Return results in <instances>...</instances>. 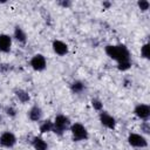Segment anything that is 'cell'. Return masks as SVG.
<instances>
[{"instance_id": "obj_1", "label": "cell", "mask_w": 150, "mask_h": 150, "mask_svg": "<svg viewBox=\"0 0 150 150\" xmlns=\"http://www.w3.org/2000/svg\"><path fill=\"white\" fill-rule=\"evenodd\" d=\"M105 53L114 60H117L118 62L122 61H129V52L123 45L118 46H107Z\"/></svg>"}, {"instance_id": "obj_2", "label": "cell", "mask_w": 150, "mask_h": 150, "mask_svg": "<svg viewBox=\"0 0 150 150\" xmlns=\"http://www.w3.org/2000/svg\"><path fill=\"white\" fill-rule=\"evenodd\" d=\"M68 125H69V118L66 117L64 115H57L53 123V131L61 135Z\"/></svg>"}, {"instance_id": "obj_3", "label": "cell", "mask_w": 150, "mask_h": 150, "mask_svg": "<svg viewBox=\"0 0 150 150\" xmlns=\"http://www.w3.org/2000/svg\"><path fill=\"white\" fill-rule=\"evenodd\" d=\"M70 131H71L73 138L75 141H82V139L88 138V132H87L86 128L82 124H80V123L73 124L71 128H70Z\"/></svg>"}, {"instance_id": "obj_4", "label": "cell", "mask_w": 150, "mask_h": 150, "mask_svg": "<svg viewBox=\"0 0 150 150\" xmlns=\"http://www.w3.org/2000/svg\"><path fill=\"white\" fill-rule=\"evenodd\" d=\"M30 66L35 70H43L46 68V59L41 54H36L30 60Z\"/></svg>"}, {"instance_id": "obj_5", "label": "cell", "mask_w": 150, "mask_h": 150, "mask_svg": "<svg viewBox=\"0 0 150 150\" xmlns=\"http://www.w3.org/2000/svg\"><path fill=\"white\" fill-rule=\"evenodd\" d=\"M128 141L132 146H137V148L146 146V139L138 134H130L128 137Z\"/></svg>"}, {"instance_id": "obj_6", "label": "cell", "mask_w": 150, "mask_h": 150, "mask_svg": "<svg viewBox=\"0 0 150 150\" xmlns=\"http://www.w3.org/2000/svg\"><path fill=\"white\" fill-rule=\"evenodd\" d=\"M15 142H16L15 136H14L12 132H9V131L4 132V134L1 135V137H0V143H1L4 146H7V148L13 146V145L15 144Z\"/></svg>"}, {"instance_id": "obj_7", "label": "cell", "mask_w": 150, "mask_h": 150, "mask_svg": "<svg viewBox=\"0 0 150 150\" xmlns=\"http://www.w3.org/2000/svg\"><path fill=\"white\" fill-rule=\"evenodd\" d=\"M135 114L136 116H138L139 118L142 120H146L150 115V108L149 105L146 104H138L136 108H135Z\"/></svg>"}, {"instance_id": "obj_8", "label": "cell", "mask_w": 150, "mask_h": 150, "mask_svg": "<svg viewBox=\"0 0 150 150\" xmlns=\"http://www.w3.org/2000/svg\"><path fill=\"white\" fill-rule=\"evenodd\" d=\"M100 120H101V123H102L103 125H105L107 128H109V129H114V128H115L116 122H115V118H114L111 115H109V114H107V112H101Z\"/></svg>"}, {"instance_id": "obj_9", "label": "cell", "mask_w": 150, "mask_h": 150, "mask_svg": "<svg viewBox=\"0 0 150 150\" xmlns=\"http://www.w3.org/2000/svg\"><path fill=\"white\" fill-rule=\"evenodd\" d=\"M11 45H12L11 38L8 35H6V34H1L0 35V50L4 52V53L9 52Z\"/></svg>"}, {"instance_id": "obj_10", "label": "cell", "mask_w": 150, "mask_h": 150, "mask_svg": "<svg viewBox=\"0 0 150 150\" xmlns=\"http://www.w3.org/2000/svg\"><path fill=\"white\" fill-rule=\"evenodd\" d=\"M53 49L59 55H66L68 53V47L62 41H54L53 42Z\"/></svg>"}, {"instance_id": "obj_11", "label": "cell", "mask_w": 150, "mask_h": 150, "mask_svg": "<svg viewBox=\"0 0 150 150\" xmlns=\"http://www.w3.org/2000/svg\"><path fill=\"white\" fill-rule=\"evenodd\" d=\"M33 146L35 150H47V143L40 137H34Z\"/></svg>"}, {"instance_id": "obj_12", "label": "cell", "mask_w": 150, "mask_h": 150, "mask_svg": "<svg viewBox=\"0 0 150 150\" xmlns=\"http://www.w3.org/2000/svg\"><path fill=\"white\" fill-rule=\"evenodd\" d=\"M42 116V110L39 107H33L29 111V118L32 121H39Z\"/></svg>"}, {"instance_id": "obj_13", "label": "cell", "mask_w": 150, "mask_h": 150, "mask_svg": "<svg viewBox=\"0 0 150 150\" xmlns=\"http://www.w3.org/2000/svg\"><path fill=\"white\" fill-rule=\"evenodd\" d=\"M14 38L20 42H25L26 41V34L22 30V28H20L19 26H16L15 29H14Z\"/></svg>"}, {"instance_id": "obj_14", "label": "cell", "mask_w": 150, "mask_h": 150, "mask_svg": "<svg viewBox=\"0 0 150 150\" xmlns=\"http://www.w3.org/2000/svg\"><path fill=\"white\" fill-rule=\"evenodd\" d=\"M84 88V84L81 82V81H75L71 83V90L74 93H81Z\"/></svg>"}, {"instance_id": "obj_15", "label": "cell", "mask_w": 150, "mask_h": 150, "mask_svg": "<svg viewBox=\"0 0 150 150\" xmlns=\"http://www.w3.org/2000/svg\"><path fill=\"white\" fill-rule=\"evenodd\" d=\"M40 130H41V132L52 131V130H53V123H52V122H49V121L43 122V123L41 124V127H40Z\"/></svg>"}, {"instance_id": "obj_16", "label": "cell", "mask_w": 150, "mask_h": 150, "mask_svg": "<svg viewBox=\"0 0 150 150\" xmlns=\"http://www.w3.org/2000/svg\"><path fill=\"white\" fill-rule=\"evenodd\" d=\"M16 96L19 97V100L21 102H27L29 100V95L26 91H23V90H18L16 91Z\"/></svg>"}, {"instance_id": "obj_17", "label": "cell", "mask_w": 150, "mask_h": 150, "mask_svg": "<svg viewBox=\"0 0 150 150\" xmlns=\"http://www.w3.org/2000/svg\"><path fill=\"white\" fill-rule=\"evenodd\" d=\"M131 66V63L129 61H122V62H118V69L120 70H127L129 69Z\"/></svg>"}, {"instance_id": "obj_18", "label": "cell", "mask_w": 150, "mask_h": 150, "mask_svg": "<svg viewBox=\"0 0 150 150\" xmlns=\"http://www.w3.org/2000/svg\"><path fill=\"white\" fill-rule=\"evenodd\" d=\"M149 45L148 43H145L143 47H142V49H141V53H142V56L143 57H145V59H149Z\"/></svg>"}, {"instance_id": "obj_19", "label": "cell", "mask_w": 150, "mask_h": 150, "mask_svg": "<svg viewBox=\"0 0 150 150\" xmlns=\"http://www.w3.org/2000/svg\"><path fill=\"white\" fill-rule=\"evenodd\" d=\"M149 2L148 1H145V0H141V1H138V7L142 9V11H146L148 8H149Z\"/></svg>"}, {"instance_id": "obj_20", "label": "cell", "mask_w": 150, "mask_h": 150, "mask_svg": "<svg viewBox=\"0 0 150 150\" xmlns=\"http://www.w3.org/2000/svg\"><path fill=\"white\" fill-rule=\"evenodd\" d=\"M91 104H93V107H94L96 110H101V109H102V103H101V101H98V100H93V101H91Z\"/></svg>"}, {"instance_id": "obj_21", "label": "cell", "mask_w": 150, "mask_h": 150, "mask_svg": "<svg viewBox=\"0 0 150 150\" xmlns=\"http://www.w3.org/2000/svg\"><path fill=\"white\" fill-rule=\"evenodd\" d=\"M142 130H143L145 134H149V131H150V127H149V123H148V122H144V123L142 124Z\"/></svg>"}, {"instance_id": "obj_22", "label": "cell", "mask_w": 150, "mask_h": 150, "mask_svg": "<svg viewBox=\"0 0 150 150\" xmlns=\"http://www.w3.org/2000/svg\"><path fill=\"white\" fill-rule=\"evenodd\" d=\"M6 111H7V114L11 115V116H14V115H15V110H14L13 108H7Z\"/></svg>"}]
</instances>
